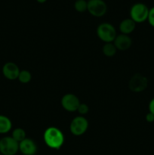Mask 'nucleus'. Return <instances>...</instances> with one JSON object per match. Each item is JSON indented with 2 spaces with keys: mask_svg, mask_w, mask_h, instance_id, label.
I'll use <instances>...</instances> for the list:
<instances>
[{
  "mask_svg": "<svg viewBox=\"0 0 154 155\" xmlns=\"http://www.w3.org/2000/svg\"><path fill=\"white\" fill-rule=\"evenodd\" d=\"M19 151L24 155H35L37 152V145L33 139L26 138L19 143Z\"/></svg>",
  "mask_w": 154,
  "mask_h": 155,
  "instance_id": "9d476101",
  "label": "nucleus"
},
{
  "mask_svg": "<svg viewBox=\"0 0 154 155\" xmlns=\"http://www.w3.org/2000/svg\"><path fill=\"white\" fill-rule=\"evenodd\" d=\"M88 128V121L83 116H79L71 121L69 130L71 133L75 136L84 134Z\"/></svg>",
  "mask_w": 154,
  "mask_h": 155,
  "instance_id": "39448f33",
  "label": "nucleus"
},
{
  "mask_svg": "<svg viewBox=\"0 0 154 155\" xmlns=\"http://www.w3.org/2000/svg\"><path fill=\"white\" fill-rule=\"evenodd\" d=\"M20 69L16 64L13 62H8L5 64L2 68V74L6 79L9 80H14L18 78Z\"/></svg>",
  "mask_w": 154,
  "mask_h": 155,
  "instance_id": "1a4fd4ad",
  "label": "nucleus"
},
{
  "mask_svg": "<svg viewBox=\"0 0 154 155\" xmlns=\"http://www.w3.org/2000/svg\"><path fill=\"white\" fill-rule=\"evenodd\" d=\"M43 139L45 145L51 149L54 150L60 149L63 145L65 141L63 133L54 127H49L45 130Z\"/></svg>",
  "mask_w": 154,
  "mask_h": 155,
  "instance_id": "f257e3e1",
  "label": "nucleus"
},
{
  "mask_svg": "<svg viewBox=\"0 0 154 155\" xmlns=\"http://www.w3.org/2000/svg\"><path fill=\"white\" fill-rule=\"evenodd\" d=\"M146 120L147 121L148 123L154 122V115L149 112V113L146 115Z\"/></svg>",
  "mask_w": 154,
  "mask_h": 155,
  "instance_id": "aec40b11",
  "label": "nucleus"
},
{
  "mask_svg": "<svg viewBox=\"0 0 154 155\" xmlns=\"http://www.w3.org/2000/svg\"><path fill=\"white\" fill-rule=\"evenodd\" d=\"M88 12L94 17H103L107 12V5L104 0H88Z\"/></svg>",
  "mask_w": 154,
  "mask_h": 155,
  "instance_id": "423d86ee",
  "label": "nucleus"
},
{
  "mask_svg": "<svg viewBox=\"0 0 154 155\" xmlns=\"http://www.w3.org/2000/svg\"><path fill=\"white\" fill-rule=\"evenodd\" d=\"M149 9L145 4L141 2L133 5L130 10V17L134 22L142 23L146 21L148 18Z\"/></svg>",
  "mask_w": 154,
  "mask_h": 155,
  "instance_id": "7ed1b4c3",
  "label": "nucleus"
},
{
  "mask_svg": "<svg viewBox=\"0 0 154 155\" xmlns=\"http://www.w3.org/2000/svg\"><path fill=\"white\" fill-rule=\"evenodd\" d=\"M74 8L78 12H85L88 10V2L86 0H76L74 3Z\"/></svg>",
  "mask_w": 154,
  "mask_h": 155,
  "instance_id": "f3484780",
  "label": "nucleus"
},
{
  "mask_svg": "<svg viewBox=\"0 0 154 155\" xmlns=\"http://www.w3.org/2000/svg\"><path fill=\"white\" fill-rule=\"evenodd\" d=\"M147 21L149 24L152 27H154V7L151 8L149 11V15H148Z\"/></svg>",
  "mask_w": 154,
  "mask_h": 155,
  "instance_id": "6ab92c4d",
  "label": "nucleus"
},
{
  "mask_svg": "<svg viewBox=\"0 0 154 155\" xmlns=\"http://www.w3.org/2000/svg\"><path fill=\"white\" fill-rule=\"evenodd\" d=\"M80 104L79 99L76 95L73 94L68 93L63 96L61 99V105L64 110L69 112L77 111Z\"/></svg>",
  "mask_w": 154,
  "mask_h": 155,
  "instance_id": "6e6552de",
  "label": "nucleus"
},
{
  "mask_svg": "<svg viewBox=\"0 0 154 155\" xmlns=\"http://www.w3.org/2000/svg\"><path fill=\"white\" fill-rule=\"evenodd\" d=\"M39 3H45L47 0H36Z\"/></svg>",
  "mask_w": 154,
  "mask_h": 155,
  "instance_id": "4be33fe9",
  "label": "nucleus"
},
{
  "mask_svg": "<svg viewBox=\"0 0 154 155\" xmlns=\"http://www.w3.org/2000/svg\"><path fill=\"white\" fill-rule=\"evenodd\" d=\"M18 80L21 82V83H30V80L32 79V75L30 74V71H26V70H24V71H20L19 76H18Z\"/></svg>",
  "mask_w": 154,
  "mask_h": 155,
  "instance_id": "dca6fc26",
  "label": "nucleus"
},
{
  "mask_svg": "<svg viewBox=\"0 0 154 155\" xmlns=\"http://www.w3.org/2000/svg\"><path fill=\"white\" fill-rule=\"evenodd\" d=\"M148 79L140 74H135L129 80L128 86L130 90L134 92H140L147 88Z\"/></svg>",
  "mask_w": 154,
  "mask_h": 155,
  "instance_id": "0eeeda50",
  "label": "nucleus"
},
{
  "mask_svg": "<svg viewBox=\"0 0 154 155\" xmlns=\"http://www.w3.org/2000/svg\"><path fill=\"white\" fill-rule=\"evenodd\" d=\"M149 113L152 114L154 115V98H152L149 104Z\"/></svg>",
  "mask_w": 154,
  "mask_h": 155,
  "instance_id": "412c9836",
  "label": "nucleus"
},
{
  "mask_svg": "<svg viewBox=\"0 0 154 155\" xmlns=\"http://www.w3.org/2000/svg\"><path fill=\"white\" fill-rule=\"evenodd\" d=\"M77 111L79 112V114H80L81 116H83V115H85L88 113L89 107L85 103H80L78 109H77Z\"/></svg>",
  "mask_w": 154,
  "mask_h": 155,
  "instance_id": "a211bd4d",
  "label": "nucleus"
},
{
  "mask_svg": "<svg viewBox=\"0 0 154 155\" xmlns=\"http://www.w3.org/2000/svg\"><path fill=\"white\" fill-rule=\"evenodd\" d=\"M0 155H3L2 154H1V153H0Z\"/></svg>",
  "mask_w": 154,
  "mask_h": 155,
  "instance_id": "5701e85b",
  "label": "nucleus"
},
{
  "mask_svg": "<svg viewBox=\"0 0 154 155\" xmlns=\"http://www.w3.org/2000/svg\"><path fill=\"white\" fill-rule=\"evenodd\" d=\"M113 44L117 50L125 51L131 48L132 45V40L128 35L119 34L116 36V39L113 41Z\"/></svg>",
  "mask_w": 154,
  "mask_h": 155,
  "instance_id": "9b49d317",
  "label": "nucleus"
},
{
  "mask_svg": "<svg viewBox=\"0 0 154 155\" xmlns=\"http://www.w3.org/2000/svg\"><path fill=\"white\" fill-rule=\"evenodd\" d=\"M97 35L105 43L113 42L117 36L116 29L110 23H102L100 24L97 28Z\"/></svg>",
  "mask_w": 154,
  "mask_h": 155,
  "instance_id": "f03ea898",
  "label": "nucleus"
},
{
  "mask_svg": "<svg viewBox=\"0 0 154 155\" xmlns=\"http://www.w3.org/2000/svg\"><path fill=\"white\" fill-rule=\"evenodd\" d=\"M136 27V23L131 18L123 20L119 24V30L122 34L128 35L132 33Z\"/></svg>",
  "mask_w": 154,
  "mask_h": 155,
  "instance_id": "f8f14e48",
  "label": "nucleus"
},
{
  "mask_svg": "<svg viewBox=\"0 0 154 155\" xmlns=\"http://www.w3.org/2000/svg\"><path fill=\"white\" fill-rule=\"evenodd\" d=\"M116 51H117V48H116L113 42L105 43V45L103 47V53L107 57H113L116 54Z\"/></svg>",
  "mask_w": 154,
  "mask_h": 155,
  "instance_id": "4468645a",
  "label": "nucleus"
},
{
  "mask_svg": "<svg viewBox=\"0 0 154 155\" xmlns=\"http://www.w3.org/2000/svg\"><path fill=\"white\" fill-rule=\"evenodd\" d=\"M19 151V143L11 136L0 139V153L3 155H15Z\"/></svg>",
  "mask_w": 154,
  "mask_h": 155,
  "instance_id": "20e7f679",
  "label": "nucleus"
},
{
  "mask_svg": "<svg viewBox=\"0 0 154 155\" xmlns=\"http://www.w3.org/2000/svg\"><path fill=\"white\" fill-rule=\"evenodd\" d=\"M11 137L14 139L15 141L20 143L23 140L26 139V133L24 130L21 128H17L12 132Z\"/></svg>",
  "mask_w": 154,
  "mask_h": 155,
  "instance_id": "2eb2a0df",
  "label": "nucleus"
},
{
  "mask_svg": "<svg viewBox=\"0 0 154 155\" xmlns=\"http://www.w3.org/2000/svg\"><path fill=\"white\" fill-rule=\"evenodd\" d=\"M12 127V123L8 117L0 115V134L8 133Z\"/></svg>",
  "mask_w": 154,
  "mask_h": 155,
  "instance_id": "ddd939ff",
  "label": "nucleus"
}]
</instances>
